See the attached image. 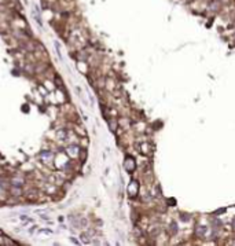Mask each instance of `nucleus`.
Segmentation results:
<instances>
[{
	"instance_id": "obj_1",
	"label": "nucleus",
	"mask_w": 235,
	"mask_h": 246,
	"mask_svg": "<svg viewBox=\"0 0 235 246\" xmlns=\"http://www.w3.org/2000/svg\"><path fill=\"white\" fill-rule=\"evenodd\" d=\"M26 183V179L23 175L21 173H15L14 176L10 178V186H15V187H23Z\"/></svg>"
},
{
	"instance_id": "obj_2",
	"label": "nucleus",
	"mask_w": 235,
	"mask_h": 246,
	"mask_svg": "<svg viewBox=\"0 0 235 246\" xmlns=\"http://www.w3.org/2000/svg\"><path fill=\"white\" fill-rule=\"evenodd\" d=\"M128 194H129L131 198H135L139 193V182L138 180H131V183L128 184V188H127Z\"/></svg>"
},
{
	"instance_id": "obj_3",
	"label": "nucleus",
	"mask_w": 235,
	"mask_h": 246,
	"mask_svg": "<svg viewBox=\"0 0 235 246\" xmlns=\"http://www.w3.org/2000/svg\"><path fill=\"white\" fill-rule=\"evenodd\" d=\"M124 168H125L127 172L132 173L135 171V168H136V162H135V158L132 157H127L125 161H124Z\"/></svg>"
},
{
	"instance_id": "obj_4",
	"label": "nucleus",
	"mask_w": 235,
	"mask_h": 246,
	"mask_svg": "<svg viewBox=\"0 0 235 246\" xmlns=\"http://www.w3.org/2000/svg\"><path fill=\"white\" fill-rule=\"evenodd\" d=\"M39 158L40 160H43L46 164H50V161L54 160V153L50 150H43L39 153Z\"/></svg>"
},
{
	"instance_id": "obj_5",
	"label": "nucleus",
	"mask_w": 235,
	"mask_h": 246,
	"mask_svg": "<svg viewBox=\"0 0 235 246\" xmlns=\"http://www.w3.org/2000/svg\"><path fill=\"white\" fill-rule=\"evenodd\" d=\"M80 146H77V144H69V146L66 147V151H68V154H69V157H72V158H76V157H78V151H80Z\"/></svg>"
},
{
	"instance_id": "obj_6",
	"label": "nucleus",
	"mask_w": 235,
	"mask_h": 246,
	"mask_svg": "<svg viewBox=\"0 0 235 246\" xmlns=\"http://www.w3.org/2000/svg\"><path fill=\"white\" fill-rule=\"evenodd\" d=\"M136 147L139 148V151L142 154H150L151 147H150V144H148V142H142V143L136 144Z\"/></svg>"
},
{
	"instance_id": "obj_7",
	"label": "nucleus",
	"mask_w": 235,
	"mask_h": 246,
	"mask_svg": "<svg viewBox=\"0 0 235 246\" xmlns=\"http://www.w3.org/2000/svg\"><path fill=\"white\" fill-rule=\"evenodd\" d=\"M8 191H10V195L17 197V198H19V197L23 194V191H22V187H15V186H10Z\"/></svg>"
},
{
	"instance_id": "obj_8",
	"label": "nucleus",
	"mask_w": 235,
	"mask_h": 246,
	"mask_svg": "<svg viewBox=\"0 0 235 246\" xmlns=\"http://www.w3.org/2000/svg\"><path fill=\"white\" fill-rule=\"evenodd\" d=\"M108 125H109V129L112 132H116L118 129V121H117L114 117H109L108 118Z\"/></svg>"
},
{
	"instance_id": "obj_9",
	"label": "nucleus",
	"mask_w": 235,
	"mask_h": 246,
	"mask_svg": "<svg viewBox=\"0 0 235 246\" xmlns=\"http://www.w3.org/2000/svg\"><path fill=\"white\" fill-rule=\"evenodd\" d=\"M54 84H55V87L57 88H59V89H63L65 88V84H63V80H62V77L59 74H55L54 76Z\"/></svg>"
},
{
	"instance_id": "obj_10",
	"label": "nucleus",
	"mask_w": 235,
	"mask_h": 246,
	"mask_svg": "<svg viewBox=\"0 0 235 246\" xmlns=\"http://www.w3.org/2000/svg\"><path fill=\"white\" fill-rule=\"evenodd\" d=\"M87 158H88V151L85 148H80V151H78V160H80V162L84 164L87 161Z\"/></svg>"
},
{
	"instance_id": "obj_11",
	"label": "nucleus",
	"mask_w": 235,
	"mask_h": 246,
	"mask_svg": "<svg viewBox=\"0 0 235 246\" xmlns=\"http://www.w3.org/2000/svg\"><path fill=\"white\" fill-rule=\"evenodd\" d=\"M80 239H81V243H84V245H88V243H91V235H89L88 233H81L80 234Z\"/></svg>"
},
{
	"instance_id": "obj_12",
	"label": "nucleus",
	"mask_w": 235,
	"mask_h": 246,
	"mask_svg": "<svg viewBox=\"0 0 235 246\" xmlns=\"http://www.w3.org/2000/svg\"><path fill=\"white\" fill-rule=\"evenodd\" d=\"M68 135H69L68 129H59L57 132V136H58V139H59V140H66Z\"/></svg>"
},
{
	"instance_id": "obj_13",
	"label": "nucleus",
	"mask_w": 235,
	"mask_h": 246,
	"mask_svg": "<svg viewBox=\"0 0 235 246\" xmlns=\"http://www.w3.org/2000/svg\"><path fill=\"white\" fill-rule=\"evenodd\" d=\"M32 15H33L34 21L37 22V25H39V26L43 25V22H41V18H40V14H39V8H37V7H36V10H34V11L32 13Z\"/></svg>"
},
{
	"instance_id": "obj_14",
	"label": "nucleus",
	"mask_w": 235,
	"mask_h": 246,
	"mask_svg": "<svg viewBox=\"0 0 235 246\" xmlns=\"http://www.w3.org/2000/svg\"><path fill=\"white\" fill-rule=\"evenodd\" d=\"M195 234L198 235V237H205V234H206V227H202V226H199V227H197V230H195Z\"/></svg>"
},
{
	"instance_id": "obj_15",
	"label": "nucleus",
	"mask_w": 235,
	"mask_h": 246,
	"mask_svg": "<svg viewBox=\"0 0 235 246\" xmlns=\"http://www.w3.org/2000/svg\"><path fill=\"white\" fill-rule=\"evenodd\" d=\"M54 46H55V48H57V54H58V57H59V58H62V54H61V47H59V43H58V41H55V43H54Z\"/></svg>"
},
{
	"instance_id": "obj_16",
	"label": "nucleus",
	"mask_w": 235,
	"mask_h": 246,
	"mask_svg": "<svg viewBox=\"0 0 235 246\" xmlns=\"http://www.w3.org/2000/svg\"><path fill=\"white\" fill-rule=\"evenodd\" d=\"M70 239H72V242H73V243H77V245H78V243H80V241H77V239H76V238H74V237H72V238H70Z\"/></svg>"
},
{
	"instance_id": "obj_17",
	"label": "nucleus",
	"mask_w": 235,
	"mask_h": 246,
	"mask_svg": "<svg viewBox=\"0 0 235 246\" xmlns=\"http://www.w3.org/2000/svg\"><path fill=\"white\" fill-rule=\"evenodd\" d=\"M40 233H46V234H51L52 231L51 230H40Z\"/></svg>"
},
{
	"instance_id": "obj_18",
	"label": "nucleus",
	"mask_w": 235,
	"mask_h": 246,
	"mask_svg": "<svg viewBox=\"0 0 235 246\" xmlns=\"http://www.w3.org/2000/svg\"><path fill=\"white\" fill-rule=\"evenodd\" d=\"M36 228H37L36 226H34V227H32V228H30V230H29V233H30V234H33L34 231H36Z\"/></svg>"
},
{
	"instance_id": "obj_19",
	"label": "nucleus",
	"mask_w": 235,
	"mask_h": 246,
	"mask_svg": "<svg viewBox=\"0 0 235 246\" xmlns=\"http://www.w3.org/2000/svg\"><path fill=\"white\" fill-rule=\"evenodd\" d=\"M28 219V216H25V214H22V216H21V220H26Z\"/></svg>"
},
{
	"instance_id": "obj_20",
	"label": "nucleus",
	"mask_w": 235,
	"mask_h": 246,
	"mask_svg": "<svg viewBox=\"0 0 235 246\" xmlns=\"http://www.w3.org/2000/svg\"><path fill=\"white\" fill-rule=\"evenodd\" d=\"M3 235H4V233H3V230L0 228V237H3Z\"/></svg>"
},
{
	"instance_id": "obj_21",
	"label": "nucleus",
	"mask_w": 235,
	"mask_h": 246,
	"mask_svg": "<svg viewBox=\"0 0 235 246\" xmlns=\"http://www.w3.org/2000/svg\"><path fill=\"white\" fill-rule=\"evenodd\" d=\"M232 228H234V230H235V219L232 220Z\"/></svg>"
}]
</instances>
